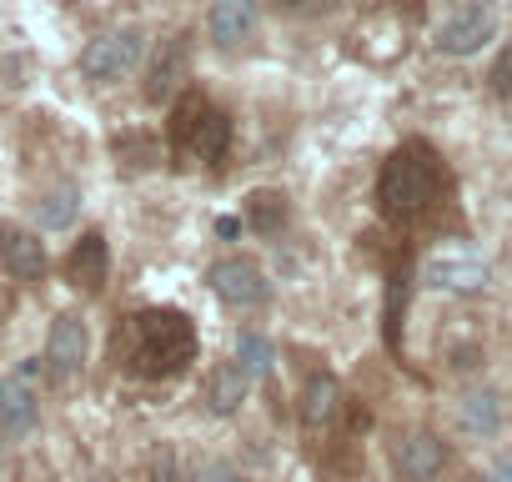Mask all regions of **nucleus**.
<instances>
[{
    "instance_id": "obj_1",
    "label": "nucleus",
    "mask_w": 512,
    "mask_h": 482,
    "mask_svg": "<svg viewBox=\"0 0 512 482\" xmlns=\"http://www.w3.org/2000/svg\"><path fill=\"white\" fill-rule=\"evenodd\" d=\"M116 357L136 372V377H176L196 362V327L186 312L176 307H151L136 312L121 332H116Z\"/></svg>"
},
{
    "instance_id": "obj_2",
    "label": "nucleus",
    "mask_w": 512,
    "mask_h": 482,
    "mask_svg": "<svg viewBox=\"0 0 512 482\" xmlns=\"http://www.w3.org/2000/svg\"><path fill=\"white\" fill-rule=\"evenodd\" d=\"M442 191V161L427 141H402L387 161H382V176H377V201L392 221H412L422 216Z\"/></svg>"
},
{
    "instance_id": "obj_3",
    "label": "nucleus",
    "mask_w": 512,
    "mask_h": 482,
    "mask_svg": "<svg viewBox=\"0 0 512 482\" xmlns=\"http://www.w3.org/2000/svg\"><path fill=\"white\" fill-rule=\"evenodd\" d=\"M231 146V121L226 111H216L206 96L186 91L171 111V151L186 161V166H216Z\"/></svg>"
},
{
    "instance_id": "obj_4",
    "label": "nucleus",
    "mask_w": 512,
    "mask_h": 482,
    "mask_svg": "<svg viewBox=\"0 0 512 482\" xmlns=\"http://www.w3.org/2000/svg\"><path fill=\"white\" fill-rule=\"evenodd\" d=\"M141 51H146V36L141 31H106V36H96L86 51H81V76L86 81H121L126 71H136V61H141Z\"/></svg>"
},
{
    "instance_id": "obj_5",
    "label": "nucleus",
    "mask_w": 512,
    "mask_h": 482,
    "mask_svg": "<svg viewBox=\"0 0 512 482\" xmlns=\"http://www.w3.org/2000/svg\"><path fill=\"white\" fill-rule=\"evenodd\" d=\"M497 36V11L487 6V0H467V6H457L442 26H437V51L442 56H477L487 41Z\"/></svg>"
},
{
    "instance_id": "obj_6",
    "label": "nucleus",
    "mask_w": 512,
    "mask_h": 482,
    "mask_svg": "<svg viewBox=\"0 0 512 482\" xmlns=\"http://www.w3.org/2000/svg\"><path fill=\"white\" fill-rule=\"evenodd\" d=\"M206 282H211V292H216L226 307H241V312H251V307L267 302V277L256 272V262H246V257H221V262L206 272Z\"/></svg>"
},
{
    "instance_id": "obj_7",
    "label": "nucleus",
    "mask_w": 512,
    "mask_h": 482,
    "mask_svg": "<svg viewBox=\"0 0 512 482\" xmlns=\"http://www.w3.org/2000/svg\"><path fill=\"white\" fill-rule=\"evenodd\" d=\"M422 282L432 292H482L492 282V267L472 252H437V257H427Z\"/></svg>"
},
{
    "instance_id": "obj_8",
    "label": "nucleus",
    "mask_w": 512,
    "mask_h": 482,
    "mask_svg": "<svg viewBox=\"0 0 512 482\" xmlns=\"http://www.w3.org/2000/svg\"><path fill=\"white\" fill-rule=\"evenodd\" d=\"M86 352H91V332L81 317H56L51 327V342H46V372L56 382H71L81 367H86Z\"/></svg>"
},
{
    "instance_id": "obj_9",
    "label": "nucleus",
    "mask_w": 512,
    "mask_h": 482,
    "mask_svg": "<svg viewBox=\"0 0 512 482\" xmlns=\"http://www.w3.org/2000/svg\"><path fill=\"white\" fill-rule=\"evenodd\" d=\"M0 267L16 282H41L46 277V241L26 226H0Z\"/></svg>"
},
{
    "instance_id": "obj_10",
    "label": "nucleus",
    "mask_w": 512,
    "mask_h": 482,
    "mask_svg": "<svg viewBox=\"0 0 512 482\" xmlns=\"http://www.w3.org/2000/svg\"><path fill=\"white\" fill-rule=\"evenodd\" d=\"M41 422V402L26 377H0V437H26Z\"/></svg>"
},
{
    "instance_id": "obj_11",
    "label": "nucleus",
    "mask_w": 512,
    "mask_h": 482,
    "mask_svg": "<svg viewBox=\"0 0 512 482\" xmlns=\"http://www.w3.org/2000/svg\"><path fill=\"white\" fill-rule=\"evenodd\" d=\"M442 467H447V447H442V437H432V432H412V437H402V447H397V472H402L407 482H432Z\"/></svg>"
},
{
    "instance_id": "obj_12",
    "label": "nucleus",
    "mask_w": 512,
    "mask_h": 482,
    "mask_svg": "<svg viewBox=\"0 0 512 482\" xmlns=\"http://www.w3.org/2000/svg\"><path fill=\"white\" fill-rule=\"evenodd\" d=\"M71 282L81 292H101L106 287V272H111V252H106V236L101 231H86L76 247H71V262H66Z\"/></svg>"
},
{
    "instance_id": "obj_13",
    "label": "nucleus",
    "mask_w": 512,
    "mask_h": 482,
    "mask_svg": "<svg viewBox=\"0 0 512 482\" xmlns=\"http://www.w3.org/2000/svg\"><path fill=\"white\" fill-rule=\"evenodd\" d=\"M342 412V387L332 372H312L307 387H302V427L307 432H327Z\"/></svg>"
},
{
    "instance_id": "obj_14",
    "label": "nucleus",
    "mask_w": 512,
    "mask_h": 482,
    "mask_svg": "<svg viewBox=\"0 0 512 482\" xmlns=\"http://www.w3.org/2000/svg\"><path fill=\"white\" fill-rule=\"evenodd\" d=\"M206 26H211V41L226 46V51L251 41V31H256V0H216Z\"/></svg>"
},
{
    "instance_id": "obj_15",
    "label": "nucleus",
    "mask_w": 512,
    "mask_h": 482,
    "mask_svg": "<svg viewBox=\"0 0 512 482\" xmlns=\"http://www.w3.org/2000/svg\"><path fill=\"white\" fill-rule=\"evenodd\" d=\"M246 392H251V372H246L241 362L211 367V377H206V407H211L216 417H231V412L246 402Z\"/></svg>"
},
{
    "instance_id": "obj_16",
    "label": "nucleus",
    "mask_w": 512,
    "mask_h": 482,
    "mask_svg": "<svg viewBox=\"0 0 512 482\" xmlns=\"http://www.w3.org/2000/svg\"><path fill=\"white\" fill-rule=\"evenodd\" d=\"M457 427H462V432H472V437H492V432L502 427V397H497L492 387L467 392V397H462V407H457Z\"/></svg>"
},
{
    "instance_id": "obj_17",
    "label": "nucleus",
    "mask_w": 512,
    "mask_h": 482,
    "mask_svg": "<svg viewBox=\"0 0 512 482\" xmlns=\"http://www.w3.org/2000/svg\"><path fill=\"white\" fill-rule=\"evenodd\" d=\"M181 76H186V46H181V41H161L156 66H151V86H146V96H151V101H166V96L181 86Z\"/></svg>"
},
{
    "instance_id": "obj_18",
    "label": "nucleus",
    "mask_w": 512,
    "mask_h": 482,
    "mask_svg": "<svg viewBox=\"0 0 512 482\" xmlns=\"http://www.w3.org/2000/svg\"><path fill=\"white\" fill-rule=\"evenodd\" d=\"M241 211H246V226L262 231V236H277L287 226V196L282 191H251Z\"/></svg>"
},
{
    "instance_id": "obj_19",
    "label": "nucleus",
    "mask_w": 512,
    "mask_h": 482,
    "mask_svg": "<svg viewBox=\"0 0 512 482\" xmlns=\"http://www.w3.org/2000/svg\"><path fill=\"white\" fill-rule=\"evenodd\" d=\"M76 211H81V191H76V186H61V191H51V196L36 201L41 231H66V226L76 221Z\"/></svg>"
},
{
    "instance_id": "obj_20",
    "label": "nucleus",
    "mask_w": 512,
    "mask_h": 482,
    "mask_svg": "<svg viewBox=\"0 0 512 482\" xmlns=\"http://www.w3.org/2000/svg\"><path fill=\"white\" fill-rule=\"evenodd\" d=\"M236 362H241L251 377H267L272 362H277V352H272V342H267L262 332H236Z\"/></svg>"
},
{
    "instance_id": "obj_21",
    "label": "nucleus",
    "mask_w": 512,
    "mask_h": 482,
    "mask_svg": "<svg viewBox=\"0 0 512 482\" xmlns=\"http://www.w3.org/2000/svg\"><path fill=\"white\" fill-rule=\"evenodd\" d=\"M402 307H407V272H397L392 287H387V337H392V347H397V312Z\"/></svg>"
},
{
    "instance_id": "obj_22",
    "label": "nucleus",
    "mask_w": 512,
    "mask_h": 482,
    "mask_svg": "<svg viewBox=\"0 0 512 482\" xmlns=\"http://www.w3.org/2000/svg\"><path fill=\"white\" fill-rule=\"evenodd\" d=\"M191 482H241V477H236V467H231V462H221V457H206V462H196Z\"/></svg>"
},
{
    "instance_id": "obj_23",
    "label": "nucleus",
    "mask_w": 512,
    "mask_h": 482,
    "mask_svg": "<svg viewBox=\"0 0 512 482\" xmlns=\"http://www.w3.org/2000/svg\"><path fill=\"white\" fill-rule=\"evenodd\" d=\"M487 81H492V91H497V96H512V41H507V46H502V56L492 61V76H487Z\"/></svg>"
},
{
    "instance_id": "obj_24",
    "label": "nucleus",
    "mask_w": 512,
    "mask_h": 482,
    "mask_svg": "<svg viewBox=\"0 0 512 482\" xmlns=\"http://www.w3.org/2000/svg\"><path fill=\"white\" fill-rule=\"evenodd\" d=\"M342 0H277V11L287 16H322V11H337Z\"/></svg>"
},
{
    "instance_id": "obj_25",
    "label": "nucleus",
    "mask_w": 512,
    "mask_h": 482,
    "mask_svg": "<svg viewBox=\"0 0 512 482\" xmlns=\"http://www.w3.org/2000/svg\"><path fill=\"white\" fill-rule=\"evenodd\" d=\"M151 482H181V472H176V457H171V452H161V457H156Z\"/></svg>"
},
{
    "instance_id": "obj_26",
    "label": "nucleus",
    "mask_w": 512,
    "mask_h": 482,
    "mask_svg": "<svg viewBox=\"0 0 512 482\" xmlns=\"http://www.w3.org/2000/svg\"><path fill=\"white\" fill-rule=\"evenodd\" d=\"M487 482H512V457H497V462L487 467Z\"/></svg>"
}]
</instances>
